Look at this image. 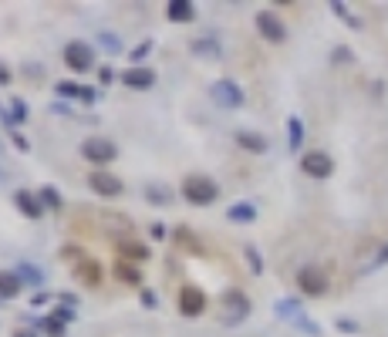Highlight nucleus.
Masks as SVG:
<instances>
[{"mask_svg":"<svg viewBox=\"0 0 388 337\" xmlns=\"http://www.w3.org/2000/svg\"><path fill=\"white\" fill-rule=\"evenodd\" d=\"M64 64H68L75 75L91 71V68H95V51H91V44H85V41H68V44H64Z\"/></svg>","mask_w":388,"mask_h":337,"instance_id":"nucleus-4","label":"nucleus"},{"mask_svg":"<svg viewBox=\"0 0 388 337\" xmlns=\"http://www.w3.org/2000/svg\"><path fill=\"white\" fill-rule=\"evenodd\" d=\"M10 115H14V129H17V122H27L30 108H27L24 98H14V102H10Z\"/></svg>","mask_w":388,"mask_h":337,"instance_id":"nucleus-31","label":"nucleus"},{"mask_svg":"<svg viewBox=\"0 0 388 337\" xmlns=\"http://www.w3.org/2000/svg\"><path fill=\"white\" fill-rule=\"evenodd\" d=\"M297 286H301V293H308V297H324L328 293V273L321 270V266H301L297 270Z\"/></svg>","mask_w":388,"mask_h":337,"instance_id":"nucleus-8","label":"nucleus"},{"mask_svg":"<svg viewBox=\"0 0 388 337\" xmlns=\"http://www.w3.org/2000/svg\"><path fill=\"white\" fill-rule=\"evenodd\" d=\"M149 51H152V41L146 37V41H142V44H139L135 51H132V61H142V57H146V54H149Z\"/></svg>","mask_w":388,"mask_h":337,"instance_id":"nucleus-37","label":"nucleus"},{"mask_svg":"<svg viewBox=\"0 0 388 337\" xmlns=\"http://www.w3.org/2000/svg\"><path fill=\"white\" fill-rule=\"evenodd\" d=\"M37 327H41V334H48V337H64V324H61V320H54L51 313H48V317H41V320H37Z\"/></svg>","mask_w":388,"mask_h":337,"instance_id":"nucleus-29","label":"nucleus"},{"mask_svg":"<svg viewBox=\"0 0 388 337\" xmlns=\"http://www.w3.org/2000/svg\"><path fill=\"white\" fill-rule=\"evenodd\" d=\"M75 277L85 286H98L105 280V270H102V263H98L95 257H85L81 263H75Z\"/></svg>","mask_w":388,"mask_h":337,"instance_id":"nucleus-12","label":"nucleus"},{"mask_svg":"<svg viewBox=\"0 0 388 337\" xmlns=\"http://www.w3.org/2000/svg\"><path fill=\"white\" fill-rule=\"evenodd\" d=\"M10 142H14V149H21V152H30V142H27V138H24V135H21L17 129L10 131Z\"/></svg>","mask_w":388,"mask_h":337,"instance_id":"nucleus-35","label":"nucleus"},{"mask_svg":"<svg viewBox=\"0 0 388 337\" xmlns=\"http://www.w3.org/2000/svg\"><path fill=\"white\" fill-rule=\"evenodd\" d=\"M297 327H301V331H308L310 337H321V327H317V324H310L308 317H301V320H297Z\"/></svg>","mask_w":388,"mask_h":337,"instance_id":"nucleus-39","label":"nucleus"},{"mask_svg":"<svg viewBox=\"0 0 388 337\" xmlns=\"http://www.w3.org/2000/svg\"><path fill=\"white\" fill-rule=\"evenodd\" d=\"M14 273L21 277V284L24 286H44V270H41V266H34V263H27V259L17 263V270H14Z\"/></svg>","mask_w":388,"mask_h":337,"instance_id":"nucleus-19","label":"nucleus"},{"mask_svg":"<svg viewBox=\"0 0 388 337\" xmlns=\"http://www.w3.org/2000/svg\"><path fill=\"white\" fill-rule=\"evenodd\" d=\"M88 189H91L95 196H102V199H115V196L125 192V182L118 179V176H112V172H105V169H95V172L88 176Z\"/></svg>","mask_w":388,"mask_h":337,"instance_id":"nucleus-9","label":"nucleus"},{"mask_svg":"<svg viewBox=\"0 0 388 337\" xmlns=\"http://www.w3.org/2000/svg\"><path fill=\"white\" fill-rule=\"evenodd\" d=\"M331 61H335V64H341V61H351V51H348V48H337V51L331 54Z\"/></svg>","mask_w":388,"mask_h":337,"instance_id":"nucleus-45","label":"nucleus"},{"mask_svg":"<svg viewBox=\"0 0 388 337\" xmlns=\"http://www.w3.org/2000/svg\"><path fill=\"white\" fill-rule=\"evenodd\" d=\"M223 307H227V313H223V324H227V327L243 324V320L250 317V297H247L243 290H227V293H223Z\"/></svg>","mask_w":388,"mask_h":337,"instance_id":"nucleus-6","label":"nucleus"},{"mask_svg":"<svg viewBox=\"0 0 388 337\" xmlns=\"http://www.w3.org/2000/svg\"><path fill=\"white\" fill-rule=\"evenodd\" d=\"M149 236H152V239H166V236H169V226H166V223H152V226H149Z\"/></svg>","mask_w":388,"mask_h":337,"instance_id":"nucleus-38","label":"nucleus"},{"mask_svg":"<svg viewBox=\"0 0 388 337\" xmlns=\"http://www.w3.org/2000/svg\"><path fill=\"white\" fill-rule=\"evenodd\" d=\"M115 277H118V284H129V286L142 284V270L135 263H129V259H118L115 263Z\"/></svg>","mask_w":388,"mask_h":337,"instance_id":"nucleus-20","label":"nucleus"},{"mask_svg":"<svg viewBox=\"0 0 388 337\" xmlns=\"http://www.w3.org/2000/svg\"><path fill=\"white\" fill-rule=\"evenodd\" d=\"M58 300H61L64 307H78V297H75V293H71V290H64V293H61Z\"/></svg>","mask_w":388,"mask_h":337,"instance_id":"nucleus-44","label":"nucleus"},{"mask_svg":"<svg viewBox=\"0 0 388 337\" xmlns=\"http://www.w3.org/2000/svg\"><path fill=\"white\" fill-rule=\"evenodd\" d=\"M227 219H230V223H254V219H257V206H254V203H233V206L227 209Z\"/></svg>","mask_w":388,"mask_h":337,"instance_id":"nucleus-23","label":"nucleus"},{"mask_svg":"<svg viewBox=\"0 0 388 337\" xmlns=\"http://www.w3.org/2000/svg\"><path fill=\"white\" fill-rule=\"evenodd\" d=\"M243 257H247V266H250V273H263V257H260L257 253V246H254V243H247V246H243Z\"/></svg>","mask_w":388,"mask_h":337,"instance_id":"nucleus-30","label":"nucleus"},{"mask_svg":"<svg viewBox=\"0 0 388 337\" xmlns=\"http://www.w3.org/2000/svg\"><path fill=\"white\" fill-rule=\"evenodd\" d=\"M37 199H41V206L44 209H54V212L64 206V196L58 192V185H44V189L37 192Z\"/></svg>","mask_w":388,"mask_h":337,"instance_id":"nucleus-27","label":"nucleus"},{"mask_svg":"<svg viewBox=\"0 0 388 337\" xmlns=\"http://www.w3.org/2000/svg\"><path fill=\"white\" fill-rule=\"evenodd\" d=\"M118 259H129V263H146V259H152V250L146 246V243H139V239H118Z\"/></svg>","mask_w":388,"mask_h":337,"instance_id":"nucleus-13","label":"nucleus"},{"mask_svg":"<svg viewBox=\"0 0 388 337\" xmlns=\"http://www.w3.org/2000/svg\"><path fill=\"white\" fill-rule=\"evenodd\" d=\"M14 206L21 209L27 219H41V216H44V206H41V199H37L34 192H27V189H17V192H14Z\"/></svg>","mask_w":388,"mask_h":337,"instance_id":"nucleus-14","label":"nucleus"},{"mask_svg":"<svg viewBox=\"0 0 388 337\" xmlns=\"http://www.w3.org/2000/svg\"><path fill=\"white\" fill-rule=\"evenodd\" d=\"M189 48H193V54H200V57H220V54H223V48H220L213 37H196Z\"/></svg>","mask_w":388,"mask_h":337,"instance_id":"nucleus-26","label":"nucleus"},{"mask_svg":"<svg viewBox=\"0 0 388 337\" xmlns=\"http://www.w3.org/2000/svg\"><path fill=\"white\" fill-rule=\"evenodd\" d=\"M21 277L14 273V270H0V300H14V297H21Z\"/></svg>","mask_w":388,"mask_h":337,"instance_id":"nucleus-17","label":"nucleus"},{"mask_svg":"<svg viewBox=\"0 0 388 337\" xmlns=\"http://www.w3.org/2000/svg\"><path fill=\"white\" fill-rule=\"evenodd\" d=\"M14 337H41V334H37V331H24V327H17V331H14Z\"/></svg>","mask_w":388,"mask_h":337,"instance_id":"nucleus-47","label":"nucleus"},{"mask_svg":"<svg viewBox=\"0 0 388 337\" xmlns=\"http://www.w3.org/2000/svg\"><path fill=\"white\" fill-rule=\"evenodd\" d=\"M337 331H341V334H355V331H358V324H355V320H344V317H341V320H337Z\"/></svg>","mask_w":388,"mask_h":337,"instance_id":"nucleus-42","label":"nucleus"},{"mask_svg":"<svg viewBox=\"0 0 388 337\" xmlns=\"http://www.w3.org/2000/svg\"><path fill=\"white\" fill-rule=\"evenodd\" d=\"M146 203H152V206H169V203H173V189L162 185V182L146 185Z\"/></svg>","mask_w":388,"mask_h":337,"instance_id":"nucleus-22","label":"nucleus"},{"mask_svg":"<svg viewBox=\"0 0 388 337\" xmlns=\"http://www.w3.org/2000/svg\"><path fill=\"white\" fill-rule=\"evenodd\" d=\"M61 257H64V259H71V263H81V259L88 257V253H85L81 246H64V250H61Z\"/></svg>","mask_w":388,"mask_h":337,"instance_id":"nucleus-34","label":"nucleus"},{"mask_svg":"<svg viewBox=\"0 0 388 337\" xmlns=\"http://www.w3.org/2000/svg\"><path fill=\"white\" fill-rule=\"evenodd\" d=\"M98 78H102V88H105V84L115 81V71H112V68H98Z\"/></svg>","mask_w":388,"mask_h":337,"instance_id":"nucleus-46","label":"nucleus"},{"mask_svg":"<svg viewBox=\"0 0 388 337\" xmlns=\"http://www.w3.org/2000/svg\"><path fill=\"white\" fill-rule=\"evenodd\" d=\"M173 239H176V246H179V250H189L193 257H203V243L196 239V233H193L189 226H176Z\"/></svg>","mask_w":388,"mask_h":337,"instance_id":"nucleus-18","label":"nucleus"},{"mask_svg":"<svg viewBox=\"0 0 388 337\" xmlns=\"http://www.w3.org/2000/svg\"><path fill=\"white\" fill-rule=\"evenodd\" d=\"M10 81H14V75H10V68H7V64L0 61V88H7Z\"/></svg>","mask_w":388,"mask_h":337,"instance_id":"nucleus-43","label":"nucleus"},{"mask_svg":"<svg viewBox=\"0 0 388 337\" xmlns=\"http://www.w3.org/2000/svg\"><path fill=\"white\" fill-rule=\"evenodd\" d=\"M98 102V88H88L85 84V95H81V104H95Z\"/></svg>","mask_w":388,"mask_h":337,"instance_id":"nucleus-40","label":"nucleus"},{"mask_svg":"<svg viewBox=\"0 0 388 337\" xmlns=\"http://www.w3.org/2000/svg\"><path fill=\"white\" fill-rule=\"evenodd\" d=\"M81 156L102 169V165H108V162H115L118 149H115V142H108V138H102V135H91V138L81 142Z\"/></svg>","mask_w":388,"mask_h":337,"instance_id":"nucleus-3","label":"nucleus"},{"mask_svg":"<svg viewBox=\"0 0 388 337\" xmlns=\"http://www.w3.org/2000/svg\"><path fill=\"white\" fill-rule=\"evenodd\" d=\"M236 145L240 149H247L250 156H263L270 145H267V138L263 135H257V131H236Z\"/></svg>","mask_w":388,"mask_h":337,"instance_id":"nucleus-16","label":"nucleus"},{"mask_svg":"<svg viewBox=\"0 0 388 337\" xmlns=\"http://www.w3.org/2000/svg\"><path fill=\"white\" fill-rule=\"evenodd\" d=\"M254 24H257L263 41H270V44H284L287 41V24L281 21V14H274V10H260L257 17H254Z\"/></svg>","mask_w":388,"mask_h":337,"instance_id":"nucleus-7","label":"nucleus"},{"mask_svg":"<svg viewBox=\"0 0 388 337\" xmlns=\"http://www.w3.org/2000/svg\"><path fill=\"white\" fill-rule=\"evenodd\" d=\"M176 307H179L182 317H203L206 313V293L196 284H182L179 297H176Z\"/></svg>","mask_w":388,"mask_h":337,"instance_id":"nucleus-5","label":"nucleus"},{"mask_svg":"<svg viewBox=\"0 0 388 337\" xmlns=\"http://www.w3.org/2000/svg\"><path fill=\"white\" fill-rule=\"evenodd\" d=\"M51 317H54V320H61V324H71L78 313H75V307H64V304H58V307L51 311Z\"/></svg>","mask_w":388,"mask_h":337,"instance_id":"nucleus-32","label":"nucleus"},{"mask_svg":"<svg viewBox=\"0 0 388 337\" xmlns=\"http://www.w3.org/2000/svg\"><path fill=\"white\" fill-rule=\"evenodd\" d=\"M48 300H51V293H44V290H37V293L30 297V307H44Z\"/></svg>","mask_w":388,"mask_h":337,"instance_id":"nucleus-41","label":"nucleus"},{"mask_svg":"<svg viewBox=\"0 0 388 337\" xmlns=\"http://www.w3.org/2000/svg\"><path fill=\"white\" fill-rule=\"evenodd\" d=\"M166 17H169L173 24H189V21H196V3H193V0H169Z\"/></svg>","mask_w":388,"mask_h":337,"instance_id":"nucleus-15","label":"nucleus"},{"mask_svg":"<svg viewBox=\"0 0 388 337\" xmlns=\"http://www.w3.org/2000/svg\"><path fill=\"white\" fill-rule=\"evenodd\" d=\"M301 172L310 179H328L335 172V158L328 152H308V156H301Z\"/></svg>","mask_w":388,"mask_h":337,"instance_id":"nucleus-10","label":"nucleus"},{"mask_svg":"<svg viewBox=\"0 0 388 337\" xmlns=\"http://www.w3.org/2000/svg\"><path fill=\"white\" fill-rule=\"evenodd\" d=\"M139 300H142V307H146V311H155V307H159V297H155L152 290H142V297H139Z\"/></svg>","mask_w":388,"mask_h":337,"instance_id":"nucleus-36","label":"nucleus"},{"mask_svg":"<svg viewBox=\"0 0 388 337\" xmlns=\"http://www.w3.org/2000/svg\"><path fill=\"white\" fill-rule=\"evenodd\" d=\"M54 95L64 98V102H81L85 84H78V81H58V84H54Z\"/></svg>","mask_w":388,"mask_h":337,"instance_id":"nucleus-25","label":"nucleus"},{"mask_svg":"<svg viewBox=\"0 0 388 337\" xmlns=\"http://www.w3.org/2000/svg\"><path fill=\"white\" fill-rule=\"evenodd\" d=\"M182 199L189 206H209V203L220 199V185L209 176H186L182 179Z\"/></svg>","mask_w":388,"mask_h":337,"instance_id":"nucleus-1","label":"nucleus"},{"mask_svg":"<svg viewBox=\"0 0 388 337\" xmlns=\"http://www.w3.org/2000/svg\"><path fill=\"white\" fill-rule=\"evenodd\" d=\"M331 10H335V14H337V17H341V21H348V24H351V27H362V21H358V17H351L344 3H337V0H335V3H331Z\"/></svg>","mask_w":388,"mask_h":337,"instance_id":"nucleus-33","label":"nucleus"},{"mask_svg":"<svg viewBox=\"0 0 388 337\" xmlns=\"http://www.w3.org/2000/svg\"><path fill=\"white\" fill-rule=\"evenodd\" d=\"M122 84L125 88H135V91H146V88L155 84V68H149V64H132V68L122 71Z\"/></svg>","mask_w":388,"mask_h":337,"instance_id":"nucleus-11","label":"nucleus"},{"mask_svg":"<svg viewBox=\"0 0 388 337\" xmlns=\"http://www.w3.org/2000/svg\"><path fill=\"white\" fill-rule=\"evenodd\" d=\"M209 98L220 104V108H240V104L247 102V95H243V88L236 84L233 78H220L209 84Z\"/></svg>","mask_w":388,"mask_h":337,"instance_id":"nucleus-2","label":"nucleus"},{"mask_svg":"<svg viewBox=\"0 0 388 337\" xmlns=\"http://www.w3.org/2000/svg\"><path fill=\"white\" fill-rule=\"evenodd\" d=\"M301 145H304V122H301L297 115H290V118H287V149L297 152Z\"/></svg>","mask_w":388,"mask_h":337,"instance_id":"nucleus-21","label":"nucleus"},{"mask_svg":"<svg viewBox=\"0 0 388 337\" xmlns=\"http://www.w3.org/2000/svg\"><path fill=\"white\" fill-rule=\"evenodd\" d=\"M98 44H102L108 54H122L125 51V48H122V37H118L115 30H102V34H98Z\"/></svg>","mask_w":388,"mask_h":337,"instance_id":"nucleus-28","label":"nucleus"},{"mask_svg":"<svg viewBox=\"0 0 388 337\" xmlns=\"http://www.w3.org/2000/svg\"><path fill=\"white\" fill-rule=\"evenodd\" d=\"M277 317H281V320H301V317H304V307H301V300H294V297H284V300H277Z\"/></svg>","mask_w":388,"mask_h":337,"instance_id":"nucleus-24","label":"nucleus"}]
</instances>
